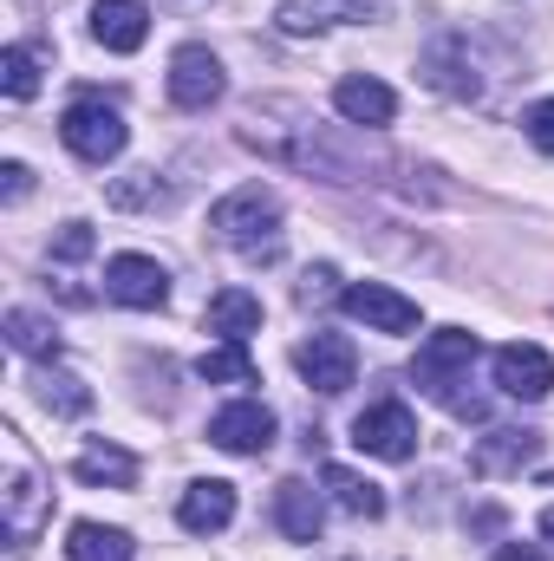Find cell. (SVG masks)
<instances>
[{
    "label": "cell",
    "instance_id": "16",
    "mask_svg": "<svg viewBox=\"0 0 554 561\" xmlns=\"http://www.w3.org/2000/svg\"><path fill=\"white\" fill-rule=\"evenodd\" d=\"M143 33H150V7L143 0H99L92 7V39L105 53H138Z\"/></svg>",
    "mask_w": 554,
    "mask_h": 561
},
{
    "label": "cell",
    "instance_id": "1",
    "mask_svg": "<svg viewBox=\"0 0 554 561\" xmlns=\"http://www.w3.org/2000/svg\"><path fill=\"white\" fill-rule=\"evenodd\" d=\"M209 229H216V242H229L235 255H249V262H275L280 255V203H275V190L242 183L235 196H222V203L209 209Z\"/></svg>",
    "mask_w": 554,
    "mask_h": 561
},
{
    "label": "cell",
    "instance_id": "2",
    "mask_svg": "<svg viewBox=\"0 0 554 561\" xmlns=\"http://www.w3.org/2000/svg\"><path fill=\"white\" fill-rule=\"evenodd\" d=\"M59 138L72 157H85V163H112L125 144H131V125L118 118V105H105V99H79L66 118H59Z\"/></svg>",
    "mask_w": 554,
    "mask_h": 561
},
{
    "label": "cell",
    "instance_id": "23",
    "mask_svg": "<svg viewBox=\"0 0 554 561\" xmlns=\"http://www.w3.org/2000/svg\"><path fill=\"white\" fill-rule=\"evenodd\" d=\"M7 346L26 353V359H59V333H53V320H39V313H26V307L7 313Z\"/></svg>",
    "mask_w": 554,
    "mask_h": 561
},
{
    "label": "cell",
    "instance_id": "6",
    "mask_svg": "<svg viewBox=\"0 0 554 561\" xmlns=\"http://www.w3.org/2000/svg\"><path fill=\"white\" fill-rule=\"evenodd\" d=\"M339 307L353 313V320H366L372 333H417V300L412 294H399V287H385V280H353L346 294H339Z\"/></svg>",
    "mask_w": 554,
    "mask_h": 561
},
{
    "label": "cell",
    "instance_id": "10",
    "mask_svg": "<svg viewBox=\"0 0 554 561\" xmlns=\"http://www.w3.org/2000/svg\"><path fill=\"white\" fill-rule=\"evenodd\" d=\"M105 294H112L118 307L157 313V307L170 300V275H163V262H150V255H112V262H105Z\"/></svg>",
    "mask_w": 554,
    "mask_h": 561
},
{
    "label": "cell",
    "instance_id": "22",
    "mask_svg": "<svg viewBox=\"0 0 554 561\" xmlns=\"http://www.w3.org/2000/svg\"><path fill=\"white\" fill-rule=\"evenodd\" d=\"M196 379L203 386H255V359H249V340H222L196 359Z\"/></svg>",
    "mask_w": 554,
    "mask_h": 561
},
{
    "label": "cell",
    "instance_id": "15",
    "mask_svg": "<svg viewBox=\"0 0 554 561\" xmlns=\"http://www.w3.org/2000/svg\"><path fill=\"white\" fill-rule=\"evenodd\" d=\"M275 523L287 542H320V523H326V503L307 477H287L275 490Z\"/></svg>",
    "mask_w": 554,
    "mask_h": 561
},
{
    "label": "cell",
    "instance_id": "20",
    "mask_svg": "<svg viewBox=\"0 0 554 561\" xmlns=\"http://www.w3.org/2000/svg\"><path fill=\"white\" fill-rule=\"evenodd\" d=\"M131 556H138V542L112 523H72V536H66V561H131Z\"/></svg>",
    "mask_w": 554,
    "mask_h": 561
},
{
    "label": "cell",
    "instance_id": "7",
    "mask_svg": "<svg viewBox=\"0 0 554 561\" xmlns=\"http://www.w3.org/2000/svg\"><path fill=\"white\" fill-rule=\"evenodd\" d=\"M222 92H229L222 59H216L209 46H176V59H170V105H183V112H209Z\"/></svg>",
    "mask_w": 554,
    "mask_h": 561
},
{
    "label": "cell",
    "instance_id": "29",
    "mask_svg": "<svg viewBox=\"0 0 554 561\" xmlns=\"http://www.w3.org/2000/svg\"><path fill=\"white\" fill-rule=\"evenodd\" d=\"M496 561H549V556H542L535 542H503V549H496Z\"/></svg>",
    "mask_w": 554,
    "mask_h": 561
},
{
    "label": "cell",
    "instance_id": "30",
    "mask_svg": "<svg viewBox=\"0 0 554 561\" xmlns=\"http://www.w3.org/2000/svg\"><path fill=\"white\" fill-rule=\"evenodd\" d=\"M542 536L554 542V510H542Z\"/></svg>",
    "mask_w": 554,
    "mask_h": 561
},
{
    "label": "cell",
    "instance_id": "18",
    "mask_svg": "<svg viewBox=\"0 0 554 561\" xmlns=\"http://www.w3.org/2000/svg\"><path fill=\"white\" fill-rule=\"evenodd\" d=\"M203 327L222 333V340H249V333H262V300H255L249 287H222V294L203 307Z\"/></svg>",
    "mask_w": 554,
    "mask_h": 561
},
{
    "label": "cell",
    "instance_id": "24",
    "mask_svg": "<svg viewBox=\"0 0 554 561\" xmlns=\"http://www.w3.org/2000/svg\"><path fill=\"white\" fill-rule=\"evenodd\" d=\"M39 399H46L53 412H66V419L92 412V392H85V379H72V373H53V366H39Z\"/></svg>",
    "mask_w": 554,
    "mask_h": 561
},
{
    "label": "cell",
    "instance_id": "25",
    "mask_svg": "<svg viewBox=\"0 0 554 561\" xmlns=\"http://www.w3.org/2000/svg\"><path fill=\"white\" fill-rule=\"evenodd\" d=\"M0 85H7V99H33V92H39V59H33V46H7V53H0Z\"/></svg>",
    "mask_w": 554,
    "mask_h": 561
},
{
    "label": "cell",
    "instance_id": "3",
    "mask_svg": "<svg viewBox=\"0 0 554 561\" xmlns=\"http://www.w3.org/2000/svg\"><path fill=\"white\" fill-rule=\"evenodd\" d=\"M470 359H476V333H463V327H443V333H430V340L417 346L412 379L430 392V399H450V405H457V386H463Z\"/></svg>",
    "mask_w": 554,
    "mask_h": 561
},
{
    "label": "cell",
    "instance_id": "13",
    "mask_svg": "<svg viewBox=\"0 0 554 561\" xmlns=\"http://www.w3.org/2000/svg\"><path fill=\"white\" fill-rule=\"evenodd\" d=\"M333 105H339L346 125H372V131L399 118V92H392L385 79H372V72H346V79L333 85Z\"/></svg>",
    "mask_w": 554,
    "mask_h": 561
},
{
    "label": "cell",
    "instance_id": "21",
    "mask_svg": "<svg viewBox=\"0 0 554 561\" xmlns=\"http://www.w3.org/2000/svg\"><path fill=\"white\" fill-rule=\"evenodd\" d=\"M326 490H333V503L346 510V516H385V490L372 483V477H359V470H346V463H326Z\"/></svg>",
    "mask_w": 554,
    "mask_h": 561
},
{
    "label": "cell",
    "instance_id": "11",
    "mask_svg": "<svg viewBox=\"0 0 554 561\" xmlns=\"http://www.w3.org/2000/svg\"><path fill=\"white\" fill-rule=\"evenodd\" d=\"M385 0H280L275 26L307 39V33H326V26H353V20H379Z\"/></svg>",
    "mask_w": 554,
    "mask_h": 561
},
{
    "label": "cell",
    "instance_id": "28",
    "mask_svg": "<svg viewBox=\"0 0 554 561\" xmlns=\"http://www.w3.org/2000/svg\"><path fill=\"white\" fill-rule=\"evenodd\" d=\"M0 176H7V203H20V196L33 190V170H26V163H7Z\"/></svg>",
    "mask_w": 554,
    "mask_h": 561
},
{
    "label": "cell",
    "instance_id": "14",
    "mask_svg": "<svg viewBox=\"0 0 554 561\" xmlns=\"http://www.w3.org/2000/svg\"><path fill=\"white\" fill-rule=\"evenodd\" d=\"M176 523H183L189 536H216V529H229V523H235V483H222V477L189 483L183 503H176Z\"/></svg>",
    "mask_w": 554,
    "mask_h": 561
},
{
    "label": "cell",
    "instance_id": "8",
    "mask_svg": "<svg viewBox=\"0 0 554 561\" xmlns=\"http://www.w3.org/2000/svg\"><path fill=\"white\" fill-rule=\"evenodd\" d=\"M293 366H300V379H307L313 392H326V399H339V392L359 379V353H353L346 333H313V340L293 353Z\"/></svg>",
    "mask_w": 554,
    "mask_h": 561
},
{
    "label": "cell",
    "instance_id": "5",
    "mask_svg": "<svg viewBox=\"0 0 554 561\" xmlns=\"http://www.w3.org/2000/svg\"><path fill=\"white\" fill-rule=\"evenodd\" d=\"M0 523H7V549H33V536L53 523V490L33 470H13L0 490Z\"/></svg>",
    "mask_w": 554,
    "mask_h": 561
},
{
    "label": "cell",
    "instance_id": "17",
    "mask_svg": "<svg viewBox=\"0 0 554 561\" xmlns=\"http://www.w3.org/2000/svg\"><path fill=\"white\" fill-rule=\"evenodd\" d=\"M535 450H542V437H535V431H489V437H476L470 470H476V477H509V470L535 463Z\"/></svg>",
    "mask_w": 554,
    "mask_h": 561
},
{
    "label": "cell",
    "instance_id": "26",
    "mask_svg": "<svg viewBox=\"0 0 554 561\" xmlns=\"http://www.w3.org/2000/svg\"><path fill=\"white\" fill-rule=\"evenodd\" d=\"M53 255H59V262H85V255H92V222H66V229L53 236Z\"/></svg>",
    "mask_w": 554,
    "mask_h": 561
},
{
    "label": "cell",
    "instance_id": "4",
    "mask_svg": "<svg viewBox=\"0 0 554 561\" xmlns=\"http://www.w3.org/2000/svg\"><path fill=\"white\" fill-rule=\"evenodd\" d=\"M353 444L366 457H385V463H412L417 457V419L399 405V399H379L353 419Z\"/></svg>",
    "mask_w": 554,
    "mask_h": 561
},
{
    "label": "cell",
    "instance_id": "9",
    "mask_svg": "<svg viewBox=\"0 0 554 561\" xmlns=\"http://www.w3.org/2000/svg\"><path fill=\"white\" fill-rule=\"evenodd\" d=\"M209 444H222L229 457H262L275 444V412L262 399H235L209 419Z\"/></svg>",
    "mask_w": 554,
    "mask_h": 561
},
{
    "label": "cell",
    "instance_id": "19",
    "mask_svg": "<svg viewBox=\"0 0 554 561\" xmlns=\"http://www.w3.org/2000/svg\"><path fill=\"white\" fill-rule=\"evenodd\" d=\"M72 477H79V483H99V490H131V483H138V457L118 450V444H85V450L72 457Z\"/></svg>",
    "mask_w": 554,
    "mask_h": 561
},
{
    "label": "cell",
    "instance_id": "12",
    "mask_svg": "<svg viewBox=\"0 0 554 561\" xmlns=\"http://www.w3.org/2000/svg\"><path fill=\"white\" fill-rule=\"evenodd\" d=\"M496 386L509 392V399H522V405H535V399H549L554 392V359L542 346H503L496 353Z\"/></svg>",
    "mask_w": 554,
    "mask_h": 561
},
{
    "label": "cell",
    "instance_id": "27",
    "mask_svg": "<svg viewBox=\"0 0 554 561\" xmlns=\"http://www.w3.org/2000/svg\"><path fill=\"white\" fill-rule=\"evenodd\" d=\"M522 131H529V144H535V150H549V157H554V99H542V105H529Z\"/></svg>",
    "mask_w": 554,
    "mask_h": 561
}]
</instances>
